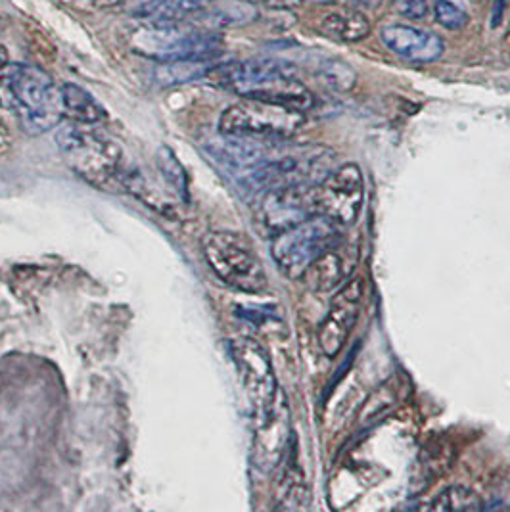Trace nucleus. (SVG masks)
I'll use <instances>...</instances> for the list:
<instances>
[{
    "label": "nucleus",
    "instance_id": "f257e3e1",
    "mask_svg": "<svg viewBox=\"0 0 510 512\" xmlns=\"http://www.w3.org/2000/svg\"><path fill=\"white\" fill-rule=\"evenodd\" d=\"M206 77L213 85L246 100L279 104L303 114L315 106V96L298 79L296 68L282 60L255 58L229 62L213 66Z\"/></svg>",
    "mask_w": 510,
    "mask_h": 512
},
{
    "label": "nucleus",
    "instance_id": "f03ea898",
    "mask_svg": "<svg viewBox=\"0 0 510 512\" xmlns=\"http://www.w3.org/2000/svg\"><path fill=\"white\" fill-rule=\"evenodd\" d=\"M135 50L162 62H213L223 52V37L181 20H156L135 35Z\"/></svg>",
    "mask_w": 510,
    "mask_h": 512
},
{
    "label": "nucleus",
    "instance_id": "7ed1b4c3",
    "mask_svg": "<svg viewBox=\"0 0 510 512\" xmlns=\"http://www.w3.org/2000/svg\"><path fill=\"white\" fill-rule=\"evenodd\" d=\"M8 93L25 131L31 135L47 133L64 117L62 89L52 77L35 66L16 64L4 71Z\"/></svg>",
    "mask_w": 510,
    "mask_h": 512
},
{
    "label": "nucleus",
    "instance_id": "20e7f679",
    "mask_svg": "<svg viewBox=\"0 0 510 512\" xmlns=\"http://www.w3.org/2000/svg\"><path fill=\"white\" fill-rule=\"evenodd\" d=\"M202 252L217 279L244 294H261L267 275L254 246L242 234L213 231L202 240Z\"/></svg>",
    "mask_w": 510,
    "mask_h": 512
},
{
    "label": "nucleus",
    "instance_id": "39448f33",
    "mask_svg": "<svg viewBox=\"0 0 510 512\" xmlns=\"http://www.w3.org/2000/svg\"><path fill=\"white\" fill-rule=\"evenodd\" d=\"M344 229L323 215L275 234L271 256L288 279L305 277L311 265L342 240Z\"/></svg>",
    "mask_w": 510,
    "mask_h": 512
},
{
    "label": "nucleus",
    "instance_id": "423d86ee",
    "mask_svg": "<svg viewBox=\"0 0 510 512\" xmlns=\"http://www.w3.org/2000/svg\"><path fill=\"white\" fill-rule=\"evenodd\" d=\"M56 142L71 169L87 183L106 187L119 175L123 154L116 142L77 125L62 127Z\"/></svg>",
    "mask_w": 510,
    "mask_h": 512
},
{
    "label": "nucleus",
    "instance_id": "0eeeda50",
    "mask_svg": "<svg viewBox=\"0 0 510 512\" xmlns=\"http://www.w3.org/2000/svg\"><path fill=\"white\" fill-rule=\"evenodd\" d=\"M305 125V114L261 100H242L219 119V133L252 139L286 140Z\"/></svg>",
    "mask_w": 510,
    "mask_h": 512
},
{
    "label": "nucleus",
    "instance_id": "6e6552de",
    "mask_svg": "<svg viewBox=\"0 0 510 512\" xmlns=\"http://www.w3.org/2000/svg\"><path fill=\"white\" fill-rule=\"evenodd\" d=\"M315 215H323L348 231L359 219L365 200V181L359 165L344 163L334 167L325 179L311 185Z\"/></svg>",
    "mask_w": 510,
    "mask_h": 512
},
{
    "label": "nucleus",
    "instance_id": "1a4fd4ad",
    "mask_svg": "<svg viewBox=\"0 0 510 512\" xmlns=\"http://www.w3.org/2000/svg\"><path fill=\"white\" fill-rule=\"evenodd\" d=\"M232 359L254 419L263 417L279 397V382L269 353L252 338H240L231 344Z\"/></svg>",
    "mask_w": 510,
    "mask_h": 512
},
{
    "label": "nucleus",
    "instance_id": "9d476101",
    "mask_svg": "<svg viewBox=\"0 0 510 512\" xmlns=\"http://www.w3.org/2000/svg\"><path fill=\"white\" fill-rule=\"evenodd\" d=\"M363 294V280L349 279L332 298L326 317L319 328V344L326 357H338V353L346 346L359 319Z\"/></svg>",
    "mask_w": 510,
    "mask_h": 512
},
{
    "label": "nucleus",
    "instance_id": "9b49d317",
    "mask_svg": "<svg viewBox=\"0 0 510 512\" xmlns=\"http://www.w3.org/2000/svg\"><path fill=\"white\" fill-rule=\"evenodd\" d=\"M290 443V411L284 397L259 419H255L254 463L261 472H271L280 465Z\"/></svg>",
    "mask_w": 510,
    "mask_h": 512
},
{
    "label": "nucleus",
    "instance_id": "f8f14e48",
    "mask_svg": "<svg viewBox=\"0 0 510 512\" xmlns=\"http://www.w3.org/2000/svg\"><path fill=\"white\" fill-rule=\"evenodd\" d=\"M311 217H317L311 200V185L279 188L263 194L261 221L275 234L303 223Z\"/></svg>",
    "mask_w": 510,
    "mask_h": 512
},
{
    "label": "nucleus",
    "instance_id": "ddd939ff",
    "mask_svg": "<svg viewBox=\"0 0 510 512\" xmlns=\"http://www.w3.org/2000/svg\"><path fill=\"white\" fill-rule=\"evenodd\" d=\"M380 41L399 58L415 64H432L445 52V43L440 35L413 25H386L380 31Z\"/></svg>",
    "mask_w": 510,
    "mask_h": 512
},
{
    "label": "nucleus",
    "instance_id": "4468645a",
    "mask_svg": "<svg viewBox=\"0 0 510 512\" xmlns=\"http://www.w3.org/2000/svg\"><path fill=\"white\" fill-rule=\"evenodd\" d=\"M340 244H342V240L319 257L311 265V269L305 273L303 279L309 280V286L313 290L328 292V290L340 286L344 280L349 279L353 265L357 261V252L355 250L346 252L344 248L340 252Z\"/></svg>",
    "mask_w": 510,
    "mask_h": 512
},
{
    "label": "nucleus",
    "instance_id": "2eb2a0df",
    "mask_svg": "<svg viewBox=\"0 0 510 512\" xmlns=\"http://www.w3.org/2000/svg\"><path fill=\"white\" fill-rule=\"evenodd\" d=\"M369 18L357 8H342L326 14L321 22V33L338 43H361L371 35Z\"/></svg>",
    "mask_w": 510,
    "mask_h": 512
},
{
    "label": "nucleus",
    "instance_id": "dca6fc26",
    "mask_svg": "<svg viewBox=\"0 0 510 512\" xmlns=\"http://www.w3.org/2000/svg\"><path fill=\"white\" fill-rule=\"evenodd\" d=\"M213 0H127V10L146 20H181L186 14L208 8Z\"/></svg>",
    "mask_w": 510,
    "mask_h": 512
},
{
    "label": "nucleus",
    "instance_id": "f3484780",
    "mask_svg": "<svg viewBox=\"0 0 510 512\" xmlns=\"http://www.w3.org/2000/svg\"><path fill=\"white\" fill-rule=\"evenodd\" d=\"M62 102H64V116L70 117L77 123L93 125L104 121L108 114L102 108V104L94 98L93 94L87 93L79 85L64 83L62 85Z\"/></svg>",
    "mask_w": 510,
    "mask_h": 512
},
{
    "label": "nucleus",
    "instance_id": "a211bd4d",
    "mask_svg": "<svg viewBox=\"0 0 510 512\" xmlns=\"http://www.w3.org/2000/svg\"><path fill=\"white\" fill-rule=\"evenodd\" d=\"M430 511H482L484 503L482 497L474 489L464 488V486H451L443 489L440 495L428 505Z\"/></svg>",
    "mask_w": 510,
    "mask_h": 512
},
{
    "label": "nucleus",
    "instance_id": "6ab92c4d",
    "mask_svg": "<svg viewBox=\"0 0 510 512\" xmlns=\"http://www.w3.org/2000/svg\"><path fill=\"white\" fill-rule=\"evenodd\" d=\"M211 62H192V60H181V62H162L156 71L158 81L163 85H179L188 83L200 77H206L211 70Z\"/></svg>",
    "mask_w": 510,
    "mask_h": 512
},
{
    "label": "nucleus",
    "instance_id": "aec40b11",
    "mask_svg": "<svg viewBox=\"0 0 510 512\" xmlns=\"http://www.w3.org/2000/svg\"><path fill=\"white\" fill-rule=\"evenodd\" d=\"M432 10L434 20L449 31H459L468 24V12L453 0H434Z\"/></svg>",
    "mask_w": 510,
    "mask_h": 512
},
{
    "label": "nucleus",
    "instance_id": "412c9836",
    "mask_svg": "<svg viewBox=\"0 0 510 512\" xmlns=\"http://www.w3.org/2000/svg\"><path fill=\"white\" fill-rule=\"evenodd\" d=\"M453 455L455 451H451L447 445H440V443H430L424 447V470L428 472V476H440L447 468H451L453 463Z\"/></svg>",
    "mask_w": 510,
    "mask_h": 512
},
{
    "label": "nucleus",
    "instance_id": "4be33fe9",
    "mask_svg": "<svg viewBox=\"0 0 510 512\" xmlns=\"http://www.w3.org/2000/svg\"><path fill=\"white\" fill-rule=\"evenodd\" d=\"M158 162L162 165V171L165 173V179L177 188V192L183 196L186 194V177L185 169L181 167V163L177 162V158L173 156V152L169 148H162Z\"/></svg>",
    "mask_w": 510,
    "mask_h": 512
},
{
    "label": "nucleus",
    "instance_id": "5701e85b",
    "mask_svg": "<svg viewBox=\"0 0 510 512\" xmlns=\"http://www.w3.org/2000/svg\"><path fill=\"white\" fill-rule=\"evenodd\" d=\"M323 77L328 81V85L336 87V89H349L355 81V73L349 70L346 64H338L332 62L328 66H323Z\"/></svg>",
    "mask_w": 510,
    "mask_h": 512
},
{
    "label": "nucleus",
    "instance_id": "b1692460",
    "mask_svg": "<svg viewBox=\"0 0 510 512\" xmlns=\"http://www.w3.org/2000/svg\"><path fill=\"white\" fill-rule=\"evenodd\" d=\"M432 0H399L401 12L413 20H420L428 14Z\"/></svg>",
    "mask_w": 510,
    "mask_h": 512
},
{
    "label": "nucleus",
    "instance_id": "393cba45",
    "mask_svg": "<svg viewBox=\"0 0 510 512\" xmlns=\"http://www.w3.org/2000/svg\"><path fill=\"white\" fill-rule=\"evenodd\" d=\"M261 2L267 8H275V10H294L303 4V0H261Z\"/></svg>",
    "mask_w": 510,
    "mask_h": 512
},
{
    "label": "nucleus",
    "instance_id": "a878e982",
    "mask_svg": "<svg viewBox=\"0 0 510 512\" xmlns=\"http://www.w3.org/2000/svg\"><path fill=\"white\" fill-rule=\"evenodd\" d=\"M6 70H8V52L4 50V47H0V77Z\"/></svg>",
    "mask_w": 510,
    "mask_h": 512
},
{
    "label": "nucleus",
    "instance_id": "bb28decb",
    "mask_svg": "<svg viewBox=\"0 0 510 512\" xmlns=\"http://www.w3.org/2000/svg\"><path fill=\"white\" fill-rule=\"evenodd\" d=\"M359 6H363V8H376L378 4H382L384 0H355Z\"/></svg>",
    "mask_w": 510,
    "mask_h": 512
},
{
    "label": "nucleus",
    "instance_id": "cd10ccee",
    "mask_svg": "<svg viewBox=\"0 0 510 512\" xmlns=\"http://www.w3.org/2000/svg\"><path fill=\"white\" fill-rule=\"evenodd\" d=\"M313 2H321V4H334V2H340V0H313Z\"/></svg>",
    "mask_w": 510,
    "mask_h": 512
},
{
    "label": "nucleus",
    "instance_id": "c85d7f7f",
    "mask_svg": "<svg viewBox=\"0 0 510 512\" xmlns=\"http://www.w3.org/2000/svg\"><path fill=\"white\" fill-rule=\"evenodd\" d=\"M482 2H484V0H482Z\"/></svg>",
    "mask_w": 510,
    "mask_h": 512
}]
</instances>
